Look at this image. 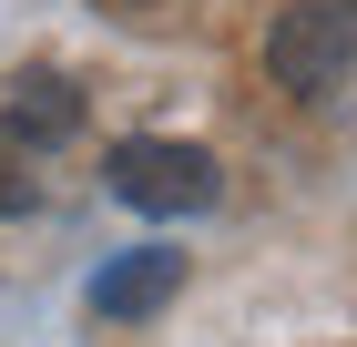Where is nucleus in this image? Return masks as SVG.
<instances>
[{"label": "nucleus", "mask_w": 357, "mask_h": 347, "mask_svg": "<svg viewBox=\"0 0 357 347\" xmlns=\"http://www.w3.org/2000/svg\"><path fill=\"white\" fill-rule=\"evenodd\" d=\"M266 72L306 103H327L357 82V0H296V10H275L266 31Z\"/></svg>", "instance_id": "f257e3e1"}, {"label": "nucleus", "mask_w": 357, "mask_h": 347, "mask_svg": "<svg viewBox=\"0 0 357 347\" xmlns=\"http://www.w3.org/2000/svg\"><path fill=\"white\" fill-rule=\"evenodd\" d=\"M102 184L123 194L133 214H204L225 194L215 154L204 143H164V133H133V143H112L102 154Z\"/></svg>", "instance_id": "f03ea898"}, {"label": "nucleus", "mask_w": 357, "mask_h": 347, "mask_svg": "<svg viewBox=\"0 0 357 347\" xmlns=\"http://www.w3.org/2000/svg\"><path fill=\"white\" fill-rule=\"evenodd\" d=\"M164 296H184V256H174V245H133V256H112V266L92 276V317L133 327V317H153Z\"/></svg>", "instance_id": "7ed1b4c3"}, {"label": "nucleus", "mask_w": 357, "mask_h": 347, "mask_svg": "<svg viewBox=\"0 0 357 347\" xmlns=\"http://www.w3.org/2000/svg\"><path fill=\"white\" fill-rule=\"evenodd\" d=\"M0 123H10L31 154H52V143L82 133V92H72L61 72H31V82H10V112H0Z\"/></svg>", "instance_id": "20e7f679"}, {"label": "nucleus", "mask_w": 357, "mask_h": 347, "mask_svg": "<svg viewBox=\"0 0 357 347\" xmlns=\"http://www.w3.org/2000/svg\"><path fill=\"white\" fill-rule=\"evenodd\" d=\"M31 163H41V154L0 123V214H31V194H41V184H31Z\"/></svg>", "instance_id": "39448f33"}, {"label": "nucleus", "mask_w": 357, "mask_h": 347, "mask_svg": "<svg viewBox=\"0 0 357 347\" xmlns=\"http://www.w3.org/2000/svg\"><path fill=\"white\" fill-rule=\"evenodd\" d=\"M123 10H153V0H123Z\"/></svg>", "instance_id": "423d86ee"}]
</instances>
